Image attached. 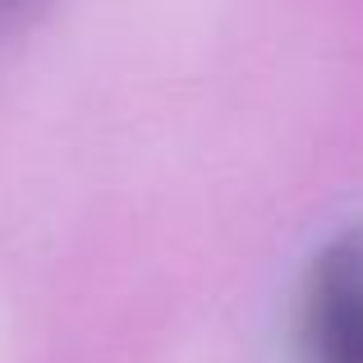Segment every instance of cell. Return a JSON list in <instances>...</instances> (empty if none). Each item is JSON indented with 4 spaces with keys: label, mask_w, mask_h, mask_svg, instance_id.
<instances>
[{
    "label": "cell",
    "mask_w": 363,
    "mask_h": 363,
    "mask_svg": "<svg viewBox=\"0 0 363 363\" xmlns=\"http://www.w3.org/2000/svg\"><path fill=\"white\" fill-rule=\"evenodd\" d=\"M299 336L303 363H363V221L313 257Z\"/></svg>",
    "instance_id": "obj_1"
}]
</instances>
